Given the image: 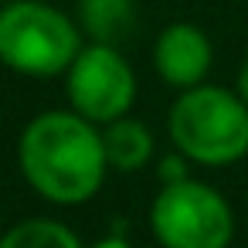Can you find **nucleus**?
<instances>
[{
	"instance_id": "1a4fd4ad",
	"label": "nucleus",
	"mask_w": 248,
	"mask_h": 248,
	"mask_svg": "<svg viewBox=\"0 0 248 248\" xmlns=\"http://www.w3.org/2000/svg\"><path fill=\"white\" fill-rule=\"evenodd\" d=\"M0 248H82V241L62 221L31 217V221L14 224L4 238H0Z\"/></svg>"
},
{
	"instance_id": "0eeeda50",
	"label": "nucleus",
	"mask_w": 248,
	"mask_h": 248,
	"mask_svg": "<svg viewBox=\"0 0 248 248\" xmlns=\"http://www.w3.org/2000/svg\"><path fill=\"white\" fill-rule=\"evenodd\" d=\"M102 143H106V160H109V167L126 170V173L146 167L150 156H153V136H150V129H146L140 119L119 116V119L106 123Z\"/></svg>"
},
{
	"instance_id": "f8f14e48",
	"label": "nucleus",
	"mask_w": 248,
	"mask_h": 248,
	"mask_svg": "<svg viewBox=\"0 0 248 248\" xmlns=\"http://www.w3.org/2000/svg\"><path fill=\"white\" fill-rule=\"evenodd\" d=\"M238 95L248 102V62L241 65V72H238Z\"/></svg>"
},
{
	"instance_id": "39448f33",
	"label": "nucleus",
	"mask_w": 248,
	"mask_h": 248,
	"mask_svg": "<svg viewBox=\"0 0 248 248\" xmlns=\"http://www.w3.org/2000/svg\"><path fill=\"white\" fill-rule=\"evenodd\" d=\"M136 78L116 45H89L68 68V102L92 123H112L129 112Z\"/></svg>"
},
{
	"instance_id": "20e7f679",
	"label": "nucleus",
	"mask_w": 248,
	"mask_h": 248,
	"mask_svg": "<svg viewBox=\"0 0 248 248\" xmlns=\"http://www.w3.org/2000/svg\"><path fill=\"white\" fill-rule=\"evenodd\" d=\"M150 228L163 248H228L234 217L214 187L187 177L163 184L150 207Z\"/></svg>"
},
{
	"instance_id": "9d476101",
	"label": "nucleus",
	"mask_w": 248,
	"mask_h": 248,
	"mask_svg": "<svg viewBox=\"0 0 248 248\" xmlns=\"http://www.w3.org/2000/svg\"><path fill=\"white\" fill-rule=\"evenodd\" d=\"M160 177L167 184H177V180H187V160L184 156H167L160 163Z\"/></svg>"
},
{
	"instance_id": "423d86ee",
	"label": "nucleus",
	"mask_w": 248,
	"mask_h": 248,
	"mask_svg": "<svg viewBox=\"0 0 248 248\" xmlns=\"http://www.w3.org/2000/svg\"><path fill=\"white\" fill-rule=\"evenodd\" d=\"M153 65L156 72L177 85V89H190L201 85L207 68H211V41L201 28L194 24H170L153 48Z\"/></svg>"
},
{
	"instance_id": "6e6552de",
	"label": "nucleus",
	"mask_w": 248,
	"mask_h": 248,
	"mask_svg": "<svg viewBox=\"0 0 248 248\" xmlns=\"http://www.w3.org/2000/svg\"><path fill=\"white\" fill-rule=\"evenodd\" d=\"M78 21L99 45H119L136 24L129 0H78Z\"/></svg>"
},
{
	"instance_id": "7ed1b4c3",
	"label": "nucleus",
	"mask_w": 248,
	"mask_h": 248,
	"mask_svg": "<svg viewBox=\"0 0 248 248\" xmlns=\"http://www.w3.org/2000/svg\"><path fill=\"white\" fill-rule=\"evenodd\" d=\"M78 28L38 0H14L0 11V62L21 75L48 78L78 58Z\"/></svg>"
},
{
	"instance_id": "9b49d317",
	"label": "nucleus",
	"mask_w": 248,
	"mask_h": 248,
	"mask_svg": "<svg viewBox=\"0 0 248 248\" xmlns=\"http://www.w3.org/2000/svg\"><path fill=\"white\" fill-rule=\"evenodd\" d=\"M92 248H133V245H129V241H126V238H123L119 231H116V234H109V238H102V241H95Z\"/></svg>"
},
{
	"instance_id": "ddd939ff",
	"label": "nucleus",
	"mask_w": 248,
	"mask_h": 248,
	"mask_svg": "<svg viewBox=\"0 0 248 248\" xmlns=\"http://www.w3.org/2000/svg\"><path fill=\"white\" fill-rule=\"evenodd\" d=\"M4 4H14V0H4Z\"/></svg>"
},
{
	"instance_id": "f03ea898",
	"label": "nucleus",
	"mask_w": 248,
	"mask_h": 248,
	"mask_svg": "<svg viewBox=\"0 0 248 248\" xmlns=\"http://www.w3.org/2000/svg\"><path fill=\"white\" fill-rule=\"evenodd\" d=\"M170 140L194 163H234L248 153V102L217 85H190L170 109Z\"/></svg>"
},
{
	"instance_id": "f257e3e1",
	"label": "nucleus",
	"mask_w": 248,
	"mask_h": 248,
	"mask_svg": "<svg viewBox=\"0 0 248 248\" xmlns=\"http://www.w3.org/2000/svg\"><path fill=\"white\" fill-rule=\"evenodd\" d=\"M28 184L51 204L89 201L106 177V143L82 112H41L28 123L17 146Z\"/></svg>"
}]
</instances>
